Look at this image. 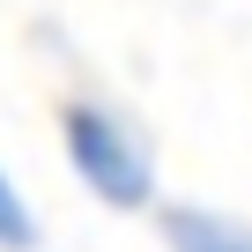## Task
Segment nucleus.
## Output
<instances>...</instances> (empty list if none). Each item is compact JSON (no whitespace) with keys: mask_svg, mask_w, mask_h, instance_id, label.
<instances>
[{"mask_svg":"<svg viewBox=\"0 0 252 252\" xmlns=\"http://www.w3.org/2000/svg\"><path fill=\"white\" fill-rule=\"evenodd\" d=\"M60 163L89 193V208H104V215H163L171 208L149 126L104 89L60 96Z\"/></svg>","mask_w":252,"mask_h":252,"instance_id":"obj_1","label":"nucleus"},{"mask_svg":"<svg viewBox=\"0 0 252 252\" xmlns=\"http://www.w3.org/2000/svg\"><path fill=\"white\" fill-rule=\"evenodd\" d=\"M163 252H252V222L215 208V200H171L156 215Z\"/></svg>","mask_w":252,"mask_h":252,"instance_id":"obj_2","label":"nucleus"},{"mask_svg":"<svg viewBox=\"0 0 252 252\" xmlns=\"http://www.w3.org/2000/svg\"><path fill=\"white\" fill-rule=\"evenodd\" d=\"M0 252H45V215L8 163H0Z\"/></svg>","mask_w":252,"mask_h":252,"instance_id":"obj_3","label":"nucleus"}]
</instances>
